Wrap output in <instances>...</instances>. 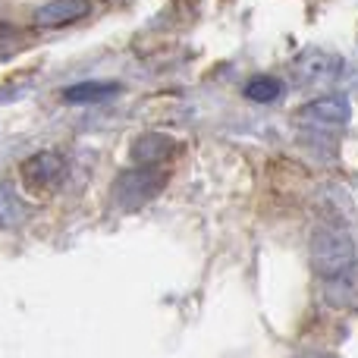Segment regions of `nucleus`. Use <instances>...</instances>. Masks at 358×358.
<instances>
[{"mask_svg": "<svg viewBox=\"0 0 358 358\" xmlns=\"http://www.w3.org/2000/svg\"><path fill=\"white\" fill-rule=\"evenodd\" d=\"M92 6L85 0H50V3L35 10V25L41 29H60V25H73L76 19L88 16Z\"/></svg>", "mask_w": 358, "mask_h": 358, "instance_id": "20e7f679", "label": "nucleus"}, {"mask_svg": "<svg viewBox=\"0 0 358 358\" xmlns=\"http://www.w3.org/2000/svg\"><path fill=\"white\" fill-rule=\"evenodd\" d=\"M120 92V85L113 82H82V85L66 88L63 101L66 104H101V101H110Z\"/></svg>", "mask_w": 358, "mask_h": 358, "instance_id": "6e6552de", "label": "nucleus"}, {"mask_svg": "<svg viewBox=\"0 0 358 358\" xmlns=\"http://www.w3.org/2000/svg\"><path fill=\"white\" fill-rule=\"evenodd\" d=\"M25 217H29V210H25V204L19 201L16 189H13L10 182H0V227L13 229V227H19Z\"/></svg>", "mask_w": 358, "mask_h": 358, "instance_id": "9d476101", "label": "nucleus"}, {"mask_svg": "<svg viewBox=\"0 0 358 358\" xmlns=\"http://www.w3.org/2000/svg\"><path fill=\"white\" fill-rule=\"evenodd\" d=\"M299 358H340V355H334V352H305Z\"/></svg>", "mask_w": 358, "mask_h": 358, "instance_id": "f8f14e48", "label": "nucleus"}, {"mask_svg": "<svg viewBox=\"0 0 358 358\" xmlns=\"http://www.w3.org/2000/svg\"><path fill=\"white\" fill-rule=\"evenodd\" d=\"M343 60L330 50H305L296 60V73L302 76L305 82H321V79H334L340 76Z\"/></svg>", "mask_w": 358, "mask_h": 358, "instance_id": "39448f33", "label": "nucleus"}, {"mask_svg": "<svg viewBox=\"0 0 358 358\" xmlns=\"http://www.w3.org/2000/svg\"><path fill=\"white\" fill-rule=\"evenodd\" d=\"M19 173L31 192H54L66 176V157L60 151H38L29 161H22Z\"/></svg>", "mask_w": 358, "mask_h": 358, "instance_id": "7ed1b4c3", "label": "nucleus"}, {"mask_svg": "<svg viewBox=\"0 0 358 358\" xmlns=\"http://www.w3.org/2000/svg\"><path fill=\"white\" fill-rule=\"evenodd\" d=\"M176 142L170 136H161V132H148V136H142L136 142V148H132V157H136L138 167H157L161 161H167L170 155H173Z\"/></svg>", "mask_w": 358, "mask_h": 358, "instance_id": "0eeeda50", "label": "nucleus"}, {"mask_svg": "<svg viewBox=\"0 0 358 358\" xmlns=\"http://www.w3.org/2000/svg\"><path fill=\"white\" fill-rule=\"evenodd\" d=\"M164 185H167V173L157 167L123 170V173L117 176V182H113L110 195H113V204H117V208L136 210V208H142L145 201H151Z\"/></svg>", "mask_w": 358, "mask_h": 358, "instance_id": "f03ea898", "label": "nucleus"}, {"mask_svg": "<svg viewBox=\"0 0 358 358\" xmlns=\"http://www.w3.org/2000/svg\"><path fill=\"white\" fill-rule=\"evenodd\" d=\"M311 264L324 280H336L355 267V242L343 227H321L311 239Z\"/></svg>", "mask_w": 358, "mask_h": 358, "instance_id": "f257e3e1", "label": "nucleus"}, {"mask_svg": "<svg viewBox=\"0 0 358 358\" xmlns=\"http://www.w3.org/2000/svg\"><path fill=\"white\" fill-rule=\"evenodd\" d=\"M280 94H283V82L273 79V76H258L245 85V98L255 101V104H271Z\"/></svg>", "mask_w": 358, "mask_h": 358, "instance_id": "9b49d317", "label": "nucleus"}, {"mask_svg": "<svg viewBox=\"0 0 358 358\" xmlns=\"http://www.w3.org/2000/svg\"><path fill=\"white\" fill-rule=\"evenodd\" d=\"M327 299L330 305H340V308H358V271H346L343 277L327 280Z\"/></svg>", "mask_w": 358, "mask_h": 358, "instance_id": "1a4fd4ad", "label": "nucleus"}, {"mask_svg": "<svg viewBox=\"0 0 358 358\" xmlns=\"http://www.w3.org/2000/svg\"><path fill=\"white\" fill-rule=\"evenodd\" d=\"M299 117L308 120V123H315V126H343V123H349V101L346 98L311 101L308 107H302Z\"/></svg>", "mask_w": 358, "mask_h": 358, "instance_id": "423d86ee", "label": "nucleus"}]
</instances>
